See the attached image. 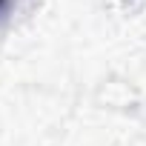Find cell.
<instances>
[{
  "mask_svg": "<svg viewBox=\"0 0 146 146\" xmlns=\"http://www.w3.org/2000/svg\"><path fill=\"white\" fill-rule=\"evenodd\" d=\"M9 3H12V0H0V17H3V15L9 12Z\"/></svg>",
  "mask_w": 146,
  "mask_h": 146,
  "instance_id": "6da1fadb",
  "label": "cell"
}]
</instances>
